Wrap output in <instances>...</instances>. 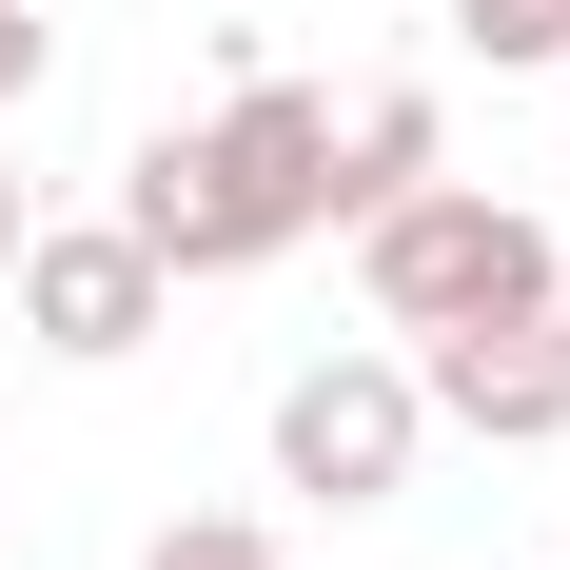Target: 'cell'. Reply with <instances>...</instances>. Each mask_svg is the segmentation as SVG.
Wrapping results in <instances>:
<instances>
[{
  "label": "cell",
  "mask_w": 570,
  "mask_h": 570,
  "mask_svg": "<svg viewBox=\"0 0 570 570\" xmlns=\"http://www.w3.org/2000/svg\"><path fill=\"white\" fill-rule=\"evenodd\" d=\"M354 295L394 335H531L551 315V236L512 197H472V177H413L394 217H354Z\"/></svg>",
  "instance_id": "obj_1"
},
{
  "label": "cell",
  "mask_w": 570,
  "mask_h": 570,
  "mask_svg": "<svg viewBox=\"0 0 570 570\" xmlns=\"http://www.w3.org/2000/svg\"><path fill=\"white\" fill-rule=\"evenodd\" d=\"M413 433H433L413 354H315V374H276V492H315V512H394Z\"/></svg>",
  "instance_id": "obj_2"
},
{
  "label": "cell",
  "mask_w": 570,
  "mask_h": 570,
  "mask_svg": "<svg viewBox=\"0 0 570 570\" xmlns=\"http://www.w3.org/2000/svg\"><path fill=\"white\" fill-rule=\"evenodd\" d=\"M0 276H20V335L79 354V374H118V354L177 315V276H158L118 217H20V256H0Z\"/></svg>",
  "instance_id": "obj_3"
},
{
  "label": "cell",
  "mask_w": 570,
  "mask_h": 570,
  "mask_svg": "<svg viewBox=\"0 0 570 570\" xmlns=\"http://www.w3.org/2000/svg\"><path fill=\"white\" fill-rule=\"evenodd\" d=\"M99 217L138 236L158 276H256V256H276V236L236 217V177H217V138H138V158H118V197H99Z\"/></svg>",
  "instance_id": "obj_4"
},
{
  "label": "cell",
  "mask_w": 570,
  "mask_h": 570,
  "mask_svg": "<svg viewBox=\"0 0 570 570\" xmlns=\"http://www.w3.org/2000/svg\"><path fill=\"white\" fill-rule=\"evenodd\" d=\"M197 138H217V177H236V217L276 236H315V158H335V99H315V79H236L217 118H197Z\"/></svg>",
  "instance_id": "obj_5"
},
{
  "label": "cell",
  "mask_w": 570,
  "mask_h": 570,
  "mask_svg": "<svg viewBox=\"0 0 570 570\" xmlns=\"http://www.w3.org/2000/svg\"><path fill=\"white\" fill-rule=\"evenodd\" d=\"M413 394L453 413V433H492V453L570 433V374H551V335H413Z\"/></svg>",
  "instance_id": "obj_6"
},
{
  "label": "cell",
  "mask_w": 570,
  "mask_h": 570,
  "mask_svg": "<svg viewBox=\"0 0 570 570\" xmlns=\"http://www.w3.org/2000/svg\"><path fill=\"white\" fill-rule=\"evenodd\" d=\"M453 158V118H433V79H374V99L335 118V158H315V217H394L413 177Z\"/></svg>",
  "instance_id": "obj_7"
},
{
  "label": "cell",
  "mask_w": 570,
  "mask_h": 570,
  "mask_svg": "<svg viewBox=\"0 0 570 570\" xmlns=\"http://www.w3.org/2000/svg\"><path fill=\"white\" fill-rule=\"evenodd\" d=\"M453 40L512 59V79H551V59H570V0H453Z\"/></svg>",
  "instance_id": "obj_8"
},
{
  "label": "cell",
  "mask_w": 570,
  "mask_h": 570,
  "mask_svg": "<svg viewBox=\"0 0 570 570\" xmlns=\"http://www.w3.org/2000/svg\"><path fill=\"white\" fill-rule=\"evenodd\" d=\"M138 570H295V551H276V531H256V512H177V531H158V551H138Z\"/></svg>",
  "instance_id": "obj_9"
},
{
  "label": "cell",
  "mask_w": 570,
  "mask_h": 570,
  "mask_svg": "<svg viewBox=\"0 0 570 570\" xmlns=\"http://www.w3.org/2000/svg\"><path fill=\"white\" fill-rule=\"evenodd\" d=\"M40 79H59V20H40V0H0V118L40 99Z\"/></svg>",
  "instance_id": "obj_10"
},
{
  "label": "cell",
  "mask_w": 570,
  "mask_h": 570,
  "mask_svg": "<svg viewBox=\"0 0 570 570\" xmlns=\"http://www.w3.org/2000/svg\"><path fill=\"white\" fill-rule=\"evenodd\" d=\"M531 335H551V374H570V276H551V315H531Z\"/></svg>",
  "instance_id": "obj_11"
},
{
  "label": "cell",
  "mask_w": 570,
  "mask_h": 570,
  "mask_svg": "<svg viewBox=\"0 0 570 570\" xmlns=\"http://www.w3.org/2000/svg\"><path fill=\"white\" fill-rule=\"evenodd\" d=\"M0 256H20V158H0Z\"/></svg>",
  "instance_id": "obj_12"
},
{
  "label": "cell",
  "mask_w": 570,
  "mask_h": 570,
  "mask_svg": "<svg viewBox=\"0 0 570 570\" xmlns=\"http://www.w3.org/2000/svg\"><path fill=\"white\" fill-rule=\"evenodd\" d=\"M551 79H570V59H551Z\"/></svg>",
  "instance_id": "obj_13"
}]
</instances>
